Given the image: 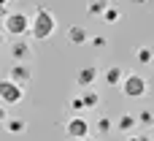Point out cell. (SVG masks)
I'll use <instances>...</instances> for the list:
<instances>
[{
  "mask_svg": "<svg viewBox=\"0 0 154 141\" xmlns=\"http://www.w3.org/2000/svg\"><path fill=\"white\" fill-rule=\"evenodd\" d=\"M3 43H5V33L0 30V46H3Z\"/></svg>",
  "mask_w": 154,
  "mask_h": 141,
  "instance_id": "obj_25",
  "label": "cell"
},
{
  "mask_svg": "<svg viewBox=\"0 0 154 141\" xmlns=\"http://www.w3.org/2000/svg\"><path fill=\"white\" fill-rule=\"evenodd\" d=\"M127 141H152V136H143V133H135V130H133V133L127 136Z\"/></svg>",
  "mask_w": 154,
  "mask_h": 141,
  "instance_id": "obj_21",
  "label": "cell"
},
{
  "mask_svg": "<svg viewBox=\"0 0 154 141\" xmlns=\"http://www.w3.org/2000/svg\"><path fill=\"white\" fill-rule=\"evenodd\" d=\"M135 60H138L141 65L152 62V49H149V46H138V49H135Z\"/></svg>",
  "mask_w": 154,
  "mask_h": 141,
  "instance_id": "obj_18",
  "label": "cell"
},
{
  "mask_svg": "<svg viewBox=\"0 0 154 141\" xmlns=\"http://www.w3.org/2000/svg\"><path fill=\"white\" fill-rule=\"evenodd\" d=\"M108 5H111V0H87V14L89 16H100Z\"/></svg>",
  "mask_w": 154,
  "mask_h": 141,
  "instance_id": "obj_13",
  "label": "cell"
},
{
  "mask_svg": "<svg viewBox=\"0 0 154 141\" xmlns=\"http://www.w3.org/2000/svg\"><path fill=\"white\" fill-rule=\"evenodd\" d=\"M122 79H125V71H122L119 65H111V68H106V71H103V82H106L108 87H119V84H122Z\"/></svg>",
  "mask_w": 154,
  "mask_h": 141,
  "instance_id": "obj_10",
  "label": "cell"
},
{
  "mask_svg": "<svg viewBox=\"0 0 154 141\" xmlns=\"http://www.w3.org/2000/svg\"><path fill=\"white\" fill-rule=\"evenodd\" d=\"M146 3H152V0H133V5H146Z\"/></svg>",
  "mask_w": 154,
  "mask_h": 141,
  "instance_id": "obj_24",
  "label": "cell"
},
{
  "mask_svg": "<svg viewBox=\"0 0 154 141\" xmlns=\"http://www.w3.org/2000/svg\"><path fill=\"white\" fill-rule=\"evenodd\" d=\"M8 52H11V60H14V62H30V57H32V46H30L24 38H16Z\"/></svg>",
  "mask_w": 154,
  "mask_h": 141,
  "instance_id": "obj_6",
  "label": "cell"
},
{
  "mask_svg": "<svg viewBox=\"0 0 154 141\" xmlns=\"http://www.w3.org/2000/svg\"><path fill=\"white\" fill-rule=\"evenodd\" d=\"M100 19H103L106 24H116V22L122 19V14H119V8H116V5H108V8L100 14Z\"/></svg>",
  "mask_w": 154,
  "mask_h": 141,
  "instance_id": "obj_16",
  "label": "cell"
},
{
  "mask_svg": "<svg viewBox=\"0 0 154 141\" xmlns=\"http://www.w3.org/2000/svg\"><path fill=\"white\" fill-rule=\"evenodd\" d=\"M119 87H122V92L127 98H143L146 90H149V84H146V79L141 73H125V79H122Z\"/></svg>",
  "mask_w": 154,
  "mask_h": 141,
  "instance_id": "obj_3",
  "label": "cell"
},
{
  "mask_svg": "<svg viewBox=\"0 0 154 141\" xmlns=\"http://www.w3.org/2000/svg\"><path fill=\"white\" fill-rule=\"evenodd\" d=\"M97 76H100L97 65H84V68L76 73V87H79V90H89V87L97 82Z\"/></svg>",
  "mask_w": 154,
  "mask_h": 141,
  "instance_id": "obj_7",
  "label": "cell"
},
{
  "mask_svg": "<svg viewBox=\"0 0 154 141\" xmlns=\"http://www.w3.org/2000/svg\"><path fill=\"white\" fill-rule=\"evenodd\" d=\"M5 120H8V111H5V106H3V103H0V125H3V122H5Z\"/></svg>",
  "mask_w": 154,
  "mask_h": 141,
  "instance_id": "obj_22",
  "label": "cell"
},
{
  "mask_svg": "<svg viewBox=\"0 0 154 141\" xmlns=\"http://www.w3.org/2000/svg\"><path fill=\"white\" fill-rule=\"evenodd\" d=\"M135 120H138V125L152 128V125H154V111H152V109H143L141 114H135Z\"/></svg>",
  "mask_w": 154,
  "mask_h": 141,
  "instance_id": "obj_17",
  "label": "cell"
},
{
  "mask_svg": "<svg viewBox=\"0 0 154 141\" xmlns=\"http://www.w3.org/2000/svg\"><path fill=\"white\" fill-rule=\"evenodd\" d=\"M3 128H5L8 136H22V133H27V120H22V117H8V120L3 122Z\"/></svg>",
  "mask_w": 154,
  "mask_h": 141,
  "instance_id": "obj_9",
  "label": "cell"
},
{
  "mask_svg": "<svg viewBox=\"0 0 154 141\" xmlns=\"http://www.w3.org/2000/svg\"><path fill=\"white\" fill-rule=\"evenodd\" d=\"M68 41H70L73 46H84V43L89 41V35H87V30H84L81 24H73V27H68Z\"/></svg>",
  "mask_w": 154,
  "mask_h": 141,
  "instance_id": "obj_11",
  "label": "cell"
},
{
  "mask_svg": "<svg viewBox=\"0 0 154 141\" xmlns=\"http://www.w3.org/2000/svg\"><path fill=\"white\" fill-rule=\"evenodd\" d=\"M54 30H57L54 14H51L46 5H38V8L32 11V16H30V30H27V33H30L35 41H46V38L54 35Z\"/></svg>",
  "mask_w": 154,
  "mask_h": 141,
  "instance_id": "obj_1",
  "label": "cell"
},
{
  "mask_svg": "<svg viewBox=\"0 0 154 141\" xmlns=\"http://www.w3.org/2000/svg\"><path fill=\"white\" fill-rule=\"evenodd\" d=\"M116 128H119L122 133H133V130L138 128V120H135V114H133V111H125V114H119V120H116Z\"/></svg>",
  "mask_w": 154,
  "mask_h": 141,
  "instance_id": "obj_12",
  "label": "cell"
},
{
  "mask_svg": "<svg viewBox=\"0 0 154 141\" xmlns=\"http://www.w3.org/2000/svg\"><path fill=\"white\" fill-rule=\"evenodd\" d=\"M152 141H154V133H152Z\"/></svg>",
  "mask_w": 154,
  "mask_h": 141,
  "instance_id": "obj_28",
  "label": "cell"
},
{
  "mask_svg": "<svg viewBox=\"0 0 154 141\" xmlns=\"http://www.w3.org/2000/svg\"><path fill=\"white\" fill-rule=\"evenodd\" d=\"M65 133H68V139H73V141L84 139V136H89V122H87L84 117L73 114V117L65 122Z\"/></svg>",
  "mask_w": 154,
  "mask_h": 141,
  "instance_id": "obj_5",
  "label": "cell"
},
{
  "mask_svg": "<svg viewBox=\"0 0 154 141\" xmlns=\"http://www.w3.org/2000/svg\"><path fill=\"white\" fill-rule=\"evenodd\" d=\"M22 98H24V87L14 84L8 76H5V79H0V103H3V106L22 103Z\"/></svg>",
  "mask_w": 154,
  "mask_h": 141,
  "instance_id": "obj_4",
  "label": "cell"
},
{
  "mask_svg": "<svg viewBox=\"0 0 154 141\" xmlns=\"http://www.w3.org/2000/svg\"><path fill=\"white\" fill-rule=\"evenodd\" d=\"M27 30H30V16H27V14H22V11H8V14L3 16V33H5V35L22 38V35H27Z\"/></svg>",
  "mask_w": 154,
  "mask_h": 141,
  "instance_id": "obj_2",
  "label": "cell"
},
{
  "mask_svg": "<svg viewBox=\"0 0 154 141\" xmlns=\"http://www.w3.org/2000/svg\"><path fill=\"white\" fill-rule=\"evenodd\" d=\"M95 130H97V136H108L111 130H114V120L111 117H97V125H95Z\"/></svg>",
  "mask_w": 154,
  "mask_h": 141,
  "instance_id": "obj_15",
  "label": "cell"
},
{
  "mask_svg": "<svg viewBox=\"0 0 154 141\" xmlns=\"http://www.w3.org/2000/svg\"><path fill=\"white\" fill-rule=\"evenodd\" d=\"M79 141H97V139H92V136H84V139H79Z\"/></svg>",
  "mask_w": 154,
  "mask_h": 141,
  "instance_id": "obj_26",
  "label": "cell"
},
{
  "mask_svg": "<svg viewBox=\"0 0 154 141\" xmlns=\"http://www.w3.org/2000/svg\"><path fill=\"white\" fill-rule=\"evenodd\" d=\"M8 79H11L14 84L24 87V84H30V79H32V71H30V65H27V62H14V65H11Z\"/></svg>",
  "mask_w": 154,
  "mask_h": 141,
  "instance_id": "obj_8",
  "label": "cell"
},
{
  "mask_svg": "<svg viewBox=\"0 0 154 141\" xmlns=\"http://www.w3.org/2000/svg\"><path fill=\"white\" fill-rule=\"evenodd\" d=\"M68 109H70L73 114H79V111H87V109H84V101H81V95H73V98H70V103H68Z\"/></svg>",
  "mask_w": 154,
  "mask_h": 141,
  "instance_id": "obj_19",
  "label": "cell"
},
{
  "mask_svg": "<svg viewBox=\"0 0 154 141\" xmlns=\"http://www.w3.org/2000/svg\"><path fill=\"white\" fill-rule=\"evenodd\" d=\"M0 14H3V16L8 14V0H0Z\"/></svg>",
  "mask_w": 154,
  "mask_h": 141,
  "instance_id": "obj_23",
  "label": "cell"
},
{
  "mask_svg": "<svg viewBox=\"0 0 154 141\" xmlns=\"http://www.w3.org/2000/svg\"><path fill=\"white\" fill-rule=\"evenodd\" d=\"M152 62H154V49H152Z\"/></svg>",
  "mask_w": 154,
  "mask_h": 141,
  "instance_id": "obj_27",
  "label": "cell"
},
{
  "mask_svg": "<svg viewBox=\"0 0 154 141\" xmlns=\"http://www.w3.org/2000/svg\"><path fill=\"white\" fill-rule=\"evenodd\" d=\"M81 101H84V109H97V106H100V95H97L92 87L81 92Z\"/></svg>",
  "mask_w": 154,
  "mask_h": 141,
  "instance_id": "obj_14",
  "label": "cell"
},
{
  "mask_svg": "<svg viewBox=\"0 0 154 141\" xmlns=\"http://www.w3.org/2000/svg\"><path fill=\"white\" fill-rule=\"evenodd\" d=\"M87 43H89L92 49H106V46H108V41H106V35H95V38H89Z\"/></svg>",
  "mask_w": 154,
  "mask_h": 141,
  "instance_id": "obj_20",
  "label": "cell"
}]
</instances>
